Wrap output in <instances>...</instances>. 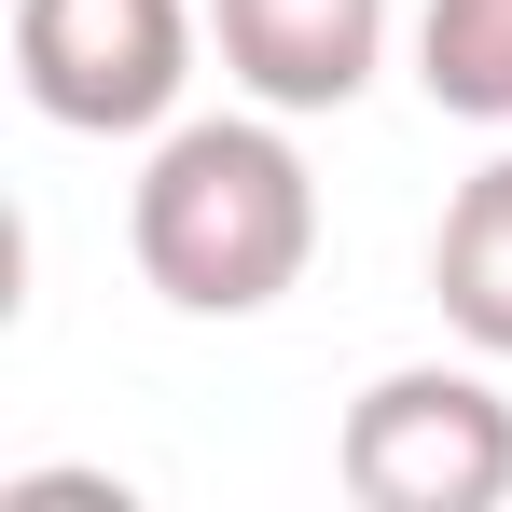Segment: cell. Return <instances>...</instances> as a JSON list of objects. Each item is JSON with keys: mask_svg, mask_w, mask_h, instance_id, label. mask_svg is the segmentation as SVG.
Here are the masks:
<instances>
[{"mask_svg": "<svg viewBox=\"0 0 512 512\" xmlns=\"http://www.w3.org/2000/svg\"><path fill=\"white\" fill-rule=\"evenodd\" d=\"M291 111H208L167 125L153 167L125 194V250L180 319H263L305 263H319V180L277 139Z\"/></svg>", "mask_w": 512, "mask_h": 512, "instance_id": "obj_1", "label": "cell"}, {"mask_svg": "<svg viewBox=\"0 0 512 512\" xmlns=\"http://www.w3.org/2000/svg\"><path fill=\"white\" fill-rule=\"evenodd\" d=\"M333 471L360 512H499L512 499V402L457 360H402L346 402Z\"/></svg>", "mask_w": 512, "mask_h": 512, "instance_id": "obj_2", "label": "cell"}, {"mask_svg": "<svg viewBox=\"0 0 512 512\" xmlns=\"http://www.w3.org/2000/svg\"><path fill=\"white\" fill-rule=\"evenodd\" d=\"M14 84L70 139H139L194 84V0H14Z\"/></svg>", "mask_w": 512, "mask_h": 512, "instance_id": "obj_3", "label": "cell"}, {"mask_svg": "<svg viewBox=\"0 0 512 512\" xmlns=\"http://www.w3.org/2000/svg\"><path fill=\"white\" fill-rule=\"evenodd\" d=\"M208 42L263 111H346L388 56V0H208Z\"/></svg>", "mask_w": 512, "mask_h": 512, "instance_id": "obj_4", "label": "cell"}, {"mask_svg": "<svg viewBox=\"0 0 512 512\" xmlns=\"http://www.w3.org/2000/svg\"><path fill=\"white\" fill-rule=\"evenodd\" d=\"M429 291H443V319L485 346V360H512V153L457 180V208L429 236Z\"/></svg>", "mask_w": 512, "mask_h": 512, "instance_id": "obj_5", "label": "cell"}, {"mask_svg": "<svg viewBox=\"0 0 512 512\" xmlns=\"http://www.w3.org/2000/svg\"><path fill=\"white\" fill-rule=\"evenodd\" d=\"M416 84L457 125H512V0H429L416 14Z\"/></svg>", "mask_w": 512, "mask_h": 512, "instance_id": "obj_6", "label": "cell"}]
</instances>
